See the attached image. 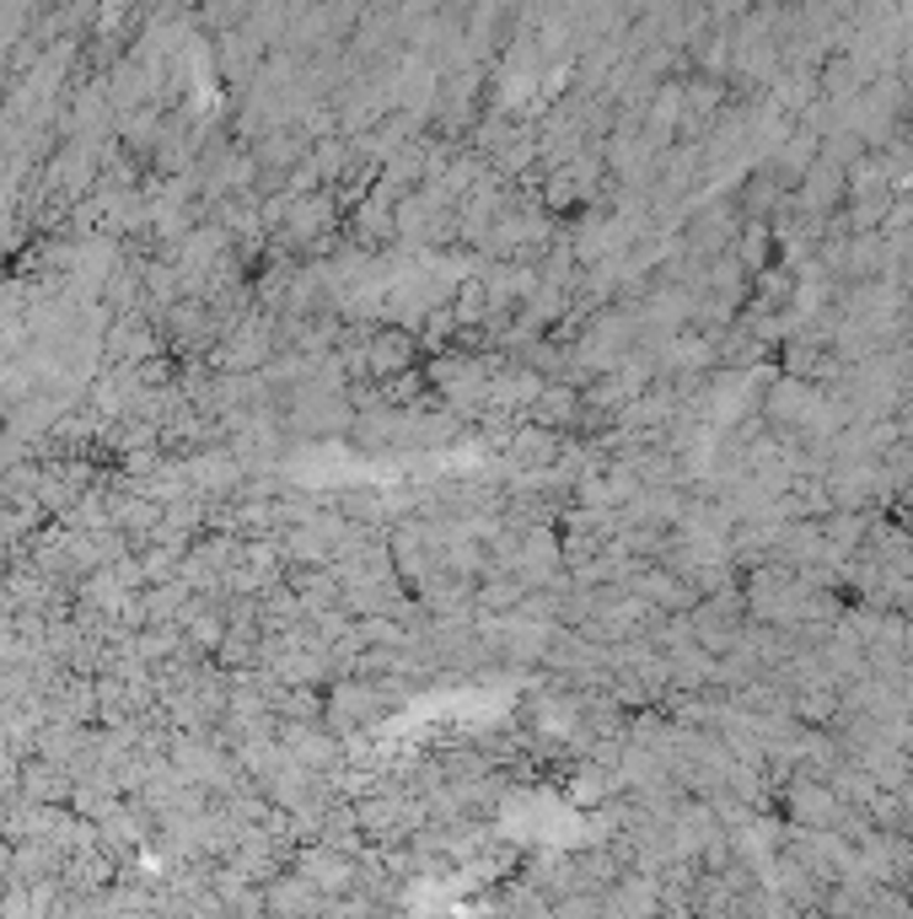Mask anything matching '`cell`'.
<instances>
[{
    "mask_svg": "<svg viewBox=\"0 0 913 919\" xmlns=\"http://www.w3.org/2000/svg\"><path fill=\"white\" fill-rule=\"evenodd\" d=\"M409 361H414V339L393 334V329L376 334V344H371V371H376V377H393V371H403Z\"/></svg>",
    "mask_w": 913,
    "mask_h": 919,
    "instance_id": "cell-1",
    "label": "cell"
}]
</instances>
